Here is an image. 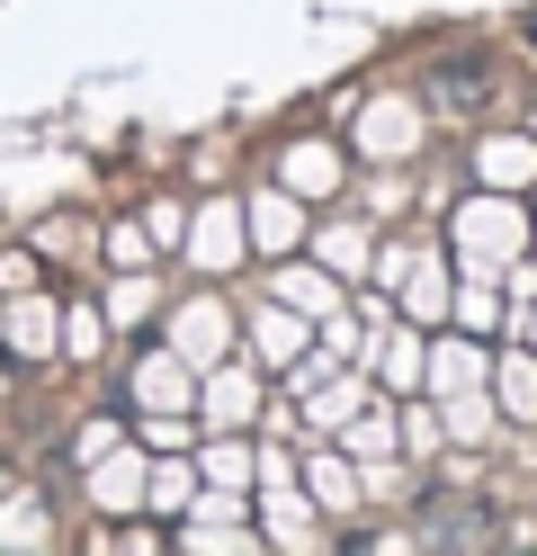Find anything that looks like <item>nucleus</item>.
Returning <instances> with one entry per match:
<instances>
[{
    "instance_id": "9b49d317",
    "label": "nucleus",
    "mask_w": 537,
    "mask_h": 556,
    "mask_svg": "<svg viewBox=\"0 0 537 556\" xmlns=\"http://www.w3.org/2000/svg\"><path fill=\"white\" fill-rule=\"evenodd\" d=\"M385 448H394L385 422H358V431H349V458H385Z\"/></svg>"
},
{
    "instance_id": "f257e3e1",
    "label": "nucleus",
    "mask_w": 537,
    "mask_h": 556,
    "mask_svg": "<svg viewBox=\"0 0 537 556\" xmlns=\"http://www.w3.org/2000/svg\"><path fill=\"white\" fill-rule=\"evenodd\" d=\"M493 377H501V413L537 422V359H493Z\"/></svg>"
},
{
    "instance_id": "20e7f679",
    "label": "nucleus",
    "mask_w": 537,
    "mask_h": 556,
    "mask_svg": "<svg viewBox=\"0 0 537 556\" xmlns=\"http://www.w3.org/2000/svg\"><path fill=\"white\" fill-rule=\"evenodd\" d=\"M421 368H430V351L404 332V341H385V387L394 395H421Z\"/></svg>"
},
{
    "instance_id": "9d476101",
    "label": "nucleus",
    "mask_w": 537,
    "mask_h": 556,
    "mask_svg": "<svg viewBox=\"0 0 537 556\" xmlns=\"http://www.w3.org/2000/svg\"><path fill=\"white\" fill-rule=\"evenodd\" d=\"M305 476H314V494H322V503H332V511H349V476H341L332 458H314Z\"/></svg>"
},
{
    "instance_id": "6e6552de",
    "label": "nucleus",
    "mask_w": 537,
    "mask_h": 556,
    "mask_svg": "<svg viewBox=\"0 0 537 556\" xmlns=\"http://www.w3.org/2000/svg\"><path fill=\"white\" fill-rule=\"evenodd\" d=\"M18 351H27V359L54 351V305H18Z\"/></svg>"
},
{
    "instance_id": "0eeeda50",
    "label": "nucleus",
    "mask_w": 537,
    "mask_h": 556,
    "mask_svg": "<svg viewBox=\"0 0 537 556\" xmlns=\"http://www.w3.org/2000/svg\"><path fill=\"white\" fill-rule=\"evenodd\" d=\"M439 109H484V63H475V73L448 63V73H439Z\"/></svg>"
},
{
    "instance_id": "423d86ee",
    "label": "nucleus",
    "mask_w": 537,
    "mask_h": 556,
    "mask_svg": "<svg viewBox=\"0 0 537 556\" xmlns=\"http://www.w3.org/2000/svg\"><path fill=\"white\" fill-rule=\"evenodd\" d=\"M278 296L296 305V315H332V278H314V269H286V278H278Z\"/></svg>"
},
{
    "instance_id": "1a4fd4ad",
    "label": "nucleus",
    "mask_w": 537,
    "mask_h": 556,
    "mask_svg": "<svg viewBox=\"0 0 537 556\" xmlns=\"http://www.w3.org/2000/svg\"><path fill=\"white\" fill-rule=\"evenodd\" d=\"M143 395H153V404H179V395H189V377H179L170 359H143Z\"/></svg>"
},
{
    "instance_id": "39448f33",
    "label": "nucleus",
    "mask_w": 537,
    "mask_h": 556,
    "mask_svg": "<svg viewBox=\"0 0 537 556\" xmlns=\"http://www.w3.org/2000/svg\"><path fill=\"white\" fill-rule=\"evenodd\" d=\"M465 377H484V351H439L421 368V387H439V395H465Z\"/></svg>"
},
{
    "instance_id": "f03ea898",
    "label": "nucleus",
    "mask_w": 537,
    "mask_h": 556,
    "mask_svg": "<svg viewBox=\"0 0 537 556\" xmlns=\"http://www.w3.org/2000/svg\"><path fill=\"white\" fill-rule=\"evenodd\" d=\"M404 269H412V296H404V305H412L421 324H439V315H448V278H439V261H404Z\"/></svg>"
},
{
    "instance_id": "7ed1b4c3",
    "label": "nucleus",
    "mask_w": 537,
    "mask_h": 556,
    "mask_svg": "<svg viewBox=\"0 0 537 556\" xmlns=\"http://www.w3.org/2000/svg\"><path fill=\"white\" fill-rule=\"evenodd\" d=\"M251 341H260L269 359H296V351H305V315H296V305H286V315H260V324H251Z\"/></svg>"
}]
</instances>
